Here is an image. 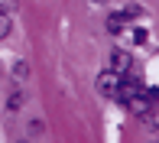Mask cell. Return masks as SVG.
<instances>
[{"mask_svg":"<svg viewBox=\"0 0 159 143\" xmlns=\"http://www.w3.org/2000/svg\"><path fill=\"white\" fill-rule=\"evenodd\" d=\"M124 26H127V13H114V16L107 20V30H111V33H120Z\"/></svg>","mask_w":159,"mask_h":143,"instance_id":"obj_4","label":"cell"},{"mask_svg":"<svg viewBox=\"0 0 159 143\" xmlns=\"http://www.w3.org/2000/svg\"><path fill=\"white\" fill-rule=\"evenodd\" d=\"M130 65H133V59H130V52H124V49H117L111 55V72H117V75H127Z\"/></svg>","mask_w":159,"mask_h":143,"instance_id":"obj_3","label":"cell"},{"mask_svg":"<svg viewBox=\"0 0 159 143\" xmlns=\"http://www.w3.org/2000/svg\"><path fill=\"white\" fill-rule=\"evenodd\" d=\"M13 75H20V78H23V75H26V62H20V65H13Z\"/></svg>","mask_w":159,"mask_h":143,"instance_id":"obj_7","label":"cell"},{"mask_svg":"<svg viewBox=\"0 0 159 143\" xmlns=\"http://www.w3.org/2000/svg\"><path fill=\"white\" fill-rule=\"evenodd\" d=\"M140 91H143V85L136 81V78H130V75H120V85H117V95H114V101L127 104L130 98H136Z\"/></svg>","mask_w":159,"mask_h":143,"instance_id":"obj_1","label":"cell"},{"mask_svg":"<svg viewBox=\"0 0 159 143\" xmlns=\"http://www.w3.org/2000/svg\"><path fill=\"white\" fill-rule=\"evenodd\" d=\"M20 104H23V98H20V95H13V98H10V104H7V107H10V111H16Z\"/></svg>","mask_w":159,"mask_h":143,"instance_id":"obj_6","label":"cell"},{"mask_svg":"<svg viewBox=\"0 0 159 143\" xmlns=\"http://www.w3.org/2000/svg\"><path fill=\"white\" fill-rule=\"evenodd\" d=\"M16 3V0H0V10H3V7H13Z\"/></svg>","mask_w":159,"mask_h":143,"instance_id":"obj_8","label":"cell"},{"mask_svg":"<svg viewBox=\"0 0 159 143\" xmlns=\"http://www.w3.org/2000/svg\"><path fill=\"white\" fill-rule=\"evenodd\" d=\"M94 3H104V0H94Z\"/></svg>","mask_w":159,"mask_h":143,"instance_id":"obj_9","label":"cell"},{"mask_svg":"<svg viewBox=\"0 0 159 143\" xmlns=\"http://www.w3.org/2000/svg\"><path fill=\"white\" fill-rule=\"evenodd\" d=\"M117 85H120V75H117V72H111V68L101 72V78H98V91H101L104 98H114V95H117Z\"/></svg>","mask_w":159,"mask_h":143,"instance_id":"obj_2","label":"cell"},{"mask_svg":"<svg viewBox=\"0 0 159 143\" xmlns=\"http://www.w3.org/2000/svg\"><path fill=\"white\" fill-rule=\"evenodd\" d=\"M3 36H10V16L0 10V39H3Z\"/></svg>","mask_w":159,"mask_h":143,"instance_id":"obj_5","label":"cell"}]
</instances>
